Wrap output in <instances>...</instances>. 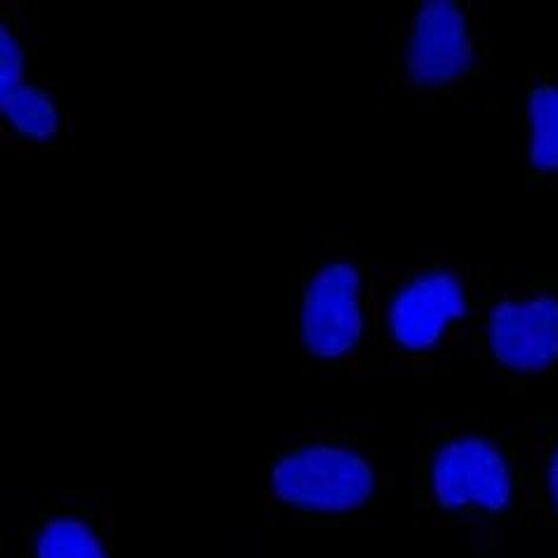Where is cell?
<instances>
[{
    "label": "cell",
    "instance_id": "6da1fadb",
    "mask_svg": "<svg viewBox=\"0 0 558 558\" xmlns=\"http://www.w3.org/2000/svg\"><path fill=\"white\" fill-rule=\"evenodd\" d=\"M488 276L454 259L373 267L371 371L434 377L472 351Z\"/></svg>",
    "mask_w": 558,
    "mask_h": 558
},
{
    "label": "cell",
    "instance_id": "7a4b0ae2",
    "mask_svg": "<svg viewBox=\"0 0 558 558\" xmlns=\"http://www.w3.org/2000/svg\"><path fill=\"white\" fill-rule=\"evenodd\" d=\"M523 505V452L490 422L434 417L417 440L415 507L472 545H502ZM523 517V513H521Z\"/></svg>",
    "mask_w": 558,
    "mask_h": 558
},
{
    "label": "cell",
    "instance_id": "3957f363",
    "mask_svg": "<svg viewBox=\"0 0 558 558\" xmlns=\"http://www.w3.org/2000/svg\"><path fill=\"white\" fill-rule=\"evenodd\" d=\"M387 488L377 448L335 424H310L264 462V513L310 527L371 519Z\"/></svg>",
    "mask_w": 558,
    "mask_h": 558
},
{
    "label": "cell",
    "instance_id": "277c9868",
    "mask_svg": "<svg viewBox=\"0 0 558 558\" xmlns=\"http://www.w3.org/2000/svg\"><path fill=\"white\" fill-rule=\"evenodd\" d=\"M387 81L427 97H460L488 71L490 36L474 0H415L387 34Z\"/></svg>",
    "mask_w": 558,
    "mask_h": 558
},
{
    "label": "cell",
    "instance_id": "5b68a950",
    "mask_svg": "<svg viewBox=\"0 0 558 558\" xmlns=\"http://www.w3.org/2000/svg\"><path fill=\"white\" fill-rule=\"evenodd\" d=\"M373 267L356 253H332L300 276L298 323L310 371L363 375L371 371Z\"/></svg>",
    "mask_w": 558,
    "mask_h": 558
},
{
    "label": "cell",
    "instance_id": "8992f818",
    "mask_svg": "<svg viewBox=\"0 0 558 558\" xmlns=\"http://www.w3.org/2000/svg\"><path fill=\"white\" fill-rule=\"evenodd\" d=\"M472 356L513 387L558 373V269L488 290Z\"/></svg>",
    "mask_w": 558,
    "mask_h": 558
},
{
    "label": "cell",
    "instance_id": "52a82bcc",
    "mask_svg": "<svg viewBox=\"0 0 558 558\" xmlns=\"http://www.w3.org/2000/svg\"><path fill=\"white\" fill-rule=\"evenodd\" d=\"M111 511L85 497L43 505L24 531V558H121Z\"/></svg>",
    "mask_w": 558,
    "mask_h": 558
},
{
    "label": "cell",
    "instance_id": "ba28073f",
    "mask_svg": "<svg viewBox=\"0 0 558 558\" xmlns=\"http://www.w3.org/2000/svg\"><path fill=\"white\" fill-rule=\"evenodd\" d=\"M523 505L533 525L558 533V413L533 415L525 424Z\"/></svg>",
    "mask_w": 558,
    "mask_h": 558
},
{
    "label": "cell",
    "instance_id": "9c48e42d",
    "mask_svg": "<svg viewBox=\"0 0 558 558\" xmlns=\"http://www.w3.org/2000/svg\"><path fill=\"white\" fill-rule=\"evenodd\" d=\"M527 180L558 184V76H533L525 85Z\"/></svg>",
    "mask_w": 558,
    "mask_h": 558
},
{
    "label": "cell",
    "instance_id": "30bf717a",
    "mask_svg": "<svg viewBox=\"0 0 558 558\" xmlns=\"http://www.w3.org/2000/svg\"><path fill=\"white\" fill-rule=\"evenodd\" d=\"M0 111L5 130L28 146H48L62 130L60 107L52 93L28 76L0 81Z\"/></svg>",
    "mask_w": 558,
    "mask_h": 558
}]
</instances>
